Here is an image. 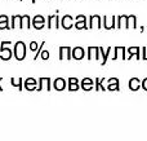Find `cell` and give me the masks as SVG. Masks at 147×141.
Here are the masks:
<instances>
[{
	"label": "cell",
	"instance_id": "obj_21",
	"mask_svg": "<svg viewBox=\"0 0 147 141\" xmlns=\"http://www.w3.org/2000/svg\"><path fill=\"white\" fill-rule=\"evenodd\" d=\"M110 51H111V47H109V49H107V51H103V48H102V47H99V54L103 57V60L101 61L102 66H103V65H106L107 58H109V54H110Z\"/></svg>",
	"mask_w": 147,
	"mask_h": 141
},
{
	"label": "cell",
	"instance_id": "obj_30",
	"mask_svg": "<svg viewBox=\"0 0 147 141\" xmlns=\"http://www.w3.org/2000/svg\"><path fill=\"white\" fill-rule=\"evenodd\" d=\"M35 3H36V0H32V4H35Z\"/></svg>",
	"mask_w": 147,
	"mask_h": 141
},
{
	"label": "cell",
	"instance_id": "obj_24",
	"mask_svg": "<svg viewBox=\"0 0 147 141\" xmlns=\"http://www.w3.org/2000/svg\"><path fill=\"white\" fill-rule=\"evenodd\" d=\"M103 82H105V79H98V78L96 79V89H97V91H98V89L106 91V88L102 85V83H103Z\"/></svg>",
	"mask_w": 147,
	"mask_h": 141
},
{
	"label": "cell",
	"instance_id": "obj_4",
	"mask_svg": "<svg viewBox=\"0 0 147 141\" xmlns=\"http://www.w3.org/2000/svg\"><path fill=\"white\" fill-rule=\"evenodd\" d=\"M89 28L90 30H99L101 28V17L99 14H92L89 17Z\"/></svg>",
	"mask_w": 147,
	"mask_h": 141
},
{
	"label": "cell",
	"instance_id": "obj_20",
	"mask_svg": "<svg viewBox=\"0 0 147 141\" xmlns=\"http://www.w3.org/2000/svg\"><path fill=\"white\" fill-rule=\"evenodd\" d=\"M80 88L78 78H69V89L70 91H78Z\"/></svg>",
	"mask_w": 147,
	"mask_h": 141
},
{
	"label": "cell",
	"instance_id": "obj_29",
	"mask_svg": "<svg viewBox=\"0 0 147 141\" xmlns=\"http://www.w3.org/2000/svg\"><path fill=\"white\" fill-rule=\"evenodd\" d=\"M141 87H142L145 91H147V78H145V79L141 82Z\"/></svg>",
	"mask_w": 147,
	"mask_h": 141
},
{
	"label": "cell",
	"instance_id": "obj_5",
	"mask_svg": "<svg viewBox=\"0 0 147 141\" xmlns=\"http://www.w3.org/2000/svg\"><path fill=\"white\" fill-rule=\"evenodd\" d=\"M59 60L61 61H70L71 60V47H59Z\"/></svg>",
	"mask_w": 147,
	"mask_h": 141
},
{
	"label": "cell",
	"instance_id": "obj_7",
	"mask_svg": "<svg viewBox=\"0 0 147 141\" xmlns=\"http://www.w3.org/2000/svg\"><path fill=\"white\" fill-rule=\"evenodd\" d=\"M99 47H89L88 48V61H92L93 58H96L97 61H99Z\"/></svg>",
	"mask_w": 147,
	"mask_h": 141
},
{
	"label": "cell",
	"instance_id": "obj_17",
	"mask_svg": "<svg viewBox=\"0 0 147 141\" xmlns=\"http://www.w3.org/2000/svg\"><path fill=\"white\" fill-rule=\"evenodd\" d=\"M129 28H133V30H136V28H137V18H136L134 14H129V16H128L127 30H129Z\"/></svg>",
	"mask_w": 147,
	"mask_h": 141
},
{
	"label": "cell",
	"instance_id": "obj_15",
	"mask_svg": "<svg viewBox=\"0 0 147 141\" xmlns=\"http://www.w3.org/2000/svg\"><path fill=\"white\" fill-rule=\"evenodd\" d=\"M79 85H80L84 91H90L92 88H93V80H92L90 78H84Z\"/></svg>",
	"mask_w": 147,
	"mask_h": 141
},
{
	"label": "cell",
	"instance_id": "obj_23",
	"mask_svg": "<svg viewBox=\"0 0 147 141\" xmlns=\"http://www.w3.org/2000/svg\"><path fill=\"white\" fill-rule=\"evenodd\" d=\"M23 23H26V28H31V18L28 14L22 16V25Z\"/></svg>",
	"mask_w": 147,
	"mask_h": 141
},
{
	"label": "cell",
	"instance_id": "obj_3",
	"mask_svg": "<svg viewBox=\"0 0 147 141\" xmlns=\"http://www.w3.org/2000/svg\"><path fill=\"white\" fill-rule=\"evenodd\" d=\"M31 25H32V27L35 28V30H41V28H44V26H45V20H44V17L41 14H36L35 17L32 18Z\"/></svg>",
	"mask_w": 147,
	"mask_h": 141
},
{
	"label": "cell",
	"instance_id": "obj_16",
	"mask_svg": "<svg viewBox=\"0 0 147 141\" xmlns=\"http://www.w3.org/2000/svg\"><path fill=\"white\" fill-rule=\"evenodd\" d=\"M128 87H129V89H132V91H138L141 87V80L138 79V78H132V79H129Z\"/></svg>",
	"mask_w": 147,
	"mask_h": 141
},
{
	"label": "cell",
	"instance_id": "obj_8",
	"mask_svg": "<svg viewBox=\"0 0 147 141\" xmlns=\"http://www.w3.org/2000/svg\"><path fill=\"white\" fill-rule=\"evenodd\" d=\"M74 26H75L78 30H84V28H86V17L84 14H79L78 17H76V23H74Z\"/></svg>",
	"mask_w": 147,
	"mask_h": 141
},
{
	"label": "cell",
	"instance_id": "obj_25",
	"mask_svg": "<svg viewBox=\"0 0 147 141\" xmlns=\"http://www.w3.org/2000/svg\"><path fill=\"white\" fill-rule=\"evenodd\" d=\"M10 82H12V84L14 85V87H18L20 89H22V79H21V78L17 80V83L14 82V78H12V79H10Z\"/></svg>",
	"mask_w": 147,
	"mask_h": 141
},
{
	"label": "cell",
	"instance_id": "obj_11",
	"mask_svg": "<svg viewBox=\"0 0 147 141\" xmlns=\"http://www.w3.org/2000/svg\"><path fill=\"white\" fill-rule=\"evenodd\" d=\"M103 27L106 28V30H114V28L116 27V16H112L111 22L110 23H109V21H107V16H105L103 17Z\"/></svg>",
	"mask_w": 147,
	"mask_h": 141
},
{
	"label": "cell",
	"instance_id": "obj_6",
	"mask_svg": "<svg viewBox=\"0 0 147 141\" xmlns=\"http://www.w3.org/2000/svg\"><path fill=\"white\" fill-rule=\"evenodd\" d=\"M85 57V52L81 47H75L71 49V58H75L76 61H80Z\"/></svg>",
	"mask_w": 147,
	"mask_h": 141
},
{
	"label": "cell",
	"instance_id": "obj_10",
	"mask_svg": "<svg viewBox=\"0 0 147 141\" xmlns=\"http://www.w3.org/2000/svg\"><path fill=\"white\" fill-rule=\"evenodd\" d=\"M54 25L56 30L59 28V18H58V13L57 14H52L48 17V28H52Z\"/></svg>",
	"mask_w": 147,
	"mask_h": 141
},
{
	"label": "cell",
	"instance_id": "obj_13",
	"mask_svg": "<svg viewBox=\"0 0 147 141\" xmlns=\"http://www.w3.org/2000/svg\"><path fill=\"white\" fill-rule=\"evenodd\" d=\"M128 53H129V57H127V60L130 61L133 57H136L140 61V47H129L128 48Z\"/></svg>",
	"mask_w": 147,
	"mask_h": 141
},
{
	"label": "cell",
	"instance_id": "obj_2",
	"mask_svg": "<svg viewBox=\"0 0 147 141\" xmlns=\"http://www.w3.org/2000/svg\"><path fill=\"white\" fill-rule=\"evenodd\" d=\"M7 44H10V41H1V45H0V58L3 61H9L13 56V52L10 48H5Z\"/></svg>",
	"mask_w": 147,
	"mask_h": 141
},
{
	"label": "cell",
	"instance_id": "obj_28",
	"mask_svg": "<svg viewBox=\"0 0 147 141\" xmlns=\"http://www.w3.org/2000/svg\"><path fill=\"white\" fill-rule=\"evenodd\" d=\"M41 58L43 60H48L49 58V52L48 51H41Z\"/></svg>",
	"mask_w": 147,
	"mask_h": 141
},
{
	"label": "cell",
	"instance_id": "obj_14",
	"mask_svg": "<svg viewBox=\"0 0 147 141\" xmlns=\"http://www.w3.org/2000/svg\"><path fill=\"white\" fill-rule=\"evenodd\" d=\"M53 87L56 91H63L65 88H66V80H65L63 78H57V79L54 80Z\"/></svg>",
	"mask_w": 147,
	"mask_h": 141
},
{
	"label": "cell",
	"instance_id": "obj_27",
	"mask_svg": "<svg viewBox=\"0 0 147 141\" xmlns=\"http://www.w3.org/2000/svg\"><path fill=\"white\" fill-rule=\"evenodd\" d=\"M38 48H39V44L36 43V41H31V43H30V49H31V51L36 52V51H38Z\"/></svg>",
	"mask_w": 147,
	"mask_h": 141
},
{
	"label": "cell",
	"instance_id": "obj_22",
	"mask_svg": "<svg viewBox=\"0 0 147 141\" xmlns=\"http://www.w3.org/2000/svg\"><path fill=\"white\" fill-rule=\"evenodd\" d=\"M25 87H26V89H28V91H34L36 88V80L34 79V78H27L25 82Z\"/></svg>",
	"mask_w": 147,
	"mask_h": 141
},
{
	"label": "cell",
	"instance_id": "obj_1",
	"mask_svg": "<svg viewBox=\"0 0 147 141\" xmlns=\"http://www.w3.org/2000/svg\"><path fill=\"white\" fill-rule=\"evenodd\" d=\"M13 56L16 57L17 61H23L26 57V45L23 41H17L14 45V51H13Z\"/></svg>",
	"mask_w": 147,
	"mask_h": 141
},
{
	"label": "cell",
	"instance_id": "obj_9",
	"mask_svg": "<svg viewBox=\"0 0 147 141\" xmlns=\"http://www.w3.org/2000/svg\"><path fill=\"white\" fill-rule=\"evenodd\" d=\"M61 25H62V27H63L65 30H71L72 26H74V20H72V17H71L70 14L63 16V18H62V21H61Z\"/></svg>",
	"mask_w": 147,
	"mask_h": 141
},
{
	"label": "cell",
	"instance_id": "obj_19",
	"mask_svg": "<svg viewBox=\"0 0 147 141\" xmlns=\"http://www.w3.org/2000/svg\"><path fill=\"white\" fill-rule=\"evenodd\" d=\"M9 30L10 26H9V21H8V17L5 14L0 16V30Z\"/></svg>",
	"mask_w": 147,
	"mask_h": 141
},
{
	"label": "cell",
	"instance_id": "obj_12",
	"mask_svg": "<svg viewBox=\"0 0 147 141\" xmlns=\"http://www.w3.org/2000/svg\"><path fill=\"white\" fill-rule=\"evenodd\" d=\"M16 26H17L18 28H21V30L23 28V25H22V16H21V14H14V16H12V26H10V28H16Z\"/></svg>",
	"mask_w": 147,
	"mask_h": 141
},
{
	"label": "cell",
	"instance_id": "obj_26",
	"mask_svg": "<svg viewBox=\"0 0 147 141\" xmlns=\"http://www.w3.org/2000/svg\"><path fill=\"white\" fill-rule=\"evenodd\" d=\"M44 44H45V41H43V43L40 44V47L38 48V51H36V54H35V57H34V60L36 61V58H38L39 56H40V53H41V51H43V47H44Z\"/></svg>",
	"mask_w": 147,
	"mask_h": 141
},
{
	"label": "cell",
	"instance_id": "obj_18",
	"mask_svg": "<svg viewBox=\"0 0 147 141\" xmlns=\"http://www.w3.org/2000/svg\"><path fill=\"white\" fill-rule=\"evenodd\" d=\"M107 89L109 91H119V79H117V78H110Z\"/></svg>",
	"mask_w": 147,
	"mask_h": 141
}]
</instances>
